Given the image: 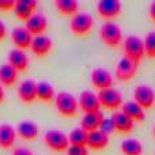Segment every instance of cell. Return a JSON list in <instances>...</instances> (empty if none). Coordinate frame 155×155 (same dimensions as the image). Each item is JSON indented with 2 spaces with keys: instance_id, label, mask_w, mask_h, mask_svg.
Wrapping results in <instances>:
<instances>
[{
  "instance_id": "cell-1",
  "label": "cell",
  "mask_w": 155,
  "mask_h": 155,
  "mask_svg": "<svg viewBox=\"0 0 155 155\" xmlns=\"http://www.w3.org/2000/svg\"><path fill=\"white\" fill-rule=\"evenodd\" d=\"M54 105H56L59 114L64 116V117H74V116H76L78 110H79L78 98L74 94L68 93V91L57 93L56 98H54Z\"/></svg>"
},
{
  "instance_id": "cell-2",
  "label": "cell",
  "mask_w": 155,
  "mask_h": 155,
  "mask_svg": "<svg viewBox=\"0 0 155 155\" xmlns=\"http://www.w3.org/2000/svg\"><path fill=\"white\" fill-rule=\"evenodd\" d=\"M124 56L131 59L132 61L140 64L142 59L146 56L144 41L137 35H128L124 40Z\"/></svg>"
},
{
  "instance_id": "cell-3",
  "label": "cell",
  "mask_w": 155,
  "mask_h": 155,
  "mask_svg": "<svg viewBox=\"0 0 155 155\" xmlns=\"http://www.w3.org/2000/svg\"><path fill=\"white\" fill-rule=\"evenodd\" d=\"M101 40L107 46L116 48L123 42V30L116 22H105L99 29Z\"/></svg>"
},
{
  "instance_id": "cell-4",
  "label": "cell",
  "mask_w": 155,
  "mask_h": 155,
  "mask_svg": "<svg viewBox=\"0 0 155 155\" xmlns=\"http://www.w3.org/2000/svg\"><path fill=\"white\" fill-rule=\"evenodd\" d=\"M44 142L51 150L56 151V153H61V151H67L70 147V140H68V135L64 134L63 131L59 129H51L44 135Z\"/></svg>"
},
{
  "instance_id": "cell-5",
  "label": "cell",
  "mask_w": 155,
  "mask_h": 155,
  "mask_svg": "<svg viewBox=\"0 0 155 155\" xmlns=\"http://www.w3.org/2000/svg\"><path fill=\"white\" fill-rule=\"evenodd\" d=\"M94 19L88 12H78L70 22V30L75 35H86L91 31Z\"/></svg>"
},
{
  "instance_id": "cell-6",
  "label": "cell",
  "mask_w": 155,
  "mask_h": 155,
  "mask_svg": "<svg viewBox=\"0 0 155 155\" xmlns=\"http://www.w3.org/2000/svg\"><path fill=\"white\" fill-rule=\"evenodd\" d=\"M98 98L101 102V106L109 110L121 109L124 101H123V94L117 90V88H106V90H101L98 93Z\"/></svg>"
},
{
  "instance_id": "cell-7",
  "label": "cell",
  "mask_w": 155,
  "mask_h": 155,
  "mask_svg": "<svg viewBox=\"0 0 155 155\" xmlns=\"http://www.w3.org/2000/svg\"><path fill=\"white\" fill-rule=\"evenodd\" d=\"M134 101L139 104L143 109H151L155 104V91L151 86L142 83L134 90Z\"/></svg>"
},
{
  "instance_id": "cell-8",
  "label": "cell",
  "mask_w": 155,
  "mask_h": 155,
  "mask_svg": "<svg viewBox=\"0 0 155 155\" xmlns=\"http://www.w3.org/2000/svg\"><path fill=\"white\" fill-rule=\"evenodd\" d=\"M137 68H139L137 63L132 61L125 56L121 57L116 67V79H118L120 82H129L136 75Z\"/></svg>"
},
{
  "instance_id": "cell-9",
  "label": "cell",
  "mask_w": 155,
  "mask_h": 155,
  "mask_svg": "<svg viewBox=\"0 0 155 155\" xmlns=\"http://www.w3.org/2000/svg\"><path fill=\"white\" fill-rule=\"evenodd\" d=\"M79 109L86 113H94V112H101V102H99L98 94H95L91 90H83L79 94Z\"/></svg>"
},
{
  "instance_id": "cell-10",
  "label": "cell",
  "mask_w": 155,
  "mask_h": 155,
  "mask_svg": "<svg viewBox=\"0 0 155 155\" xmlns=\"http://www.w3.org/2000/svg\"><path fill=\"white\" fill-rule=\"evenodd\" d=\"M97 11L104 19L117 18L123 11V4L120 0H99L97 4Z\"/></svg>"
},
{
  "instance_id": "cell-11",
  "label": "cell",
  "mask_w": 155,
  "mask_h": 155,
  "mask_svg": "<svg viewBox=\"0 0 155 155\" xmlns=\"http://www.w3.org/2000/svg\"><path fill=\"white\" fill-rule=\"evenodd\" d=\"M91 84L97 87L99 91L110 88L113 86V75L105 68H94L90 74Z\"/></svg>"
},
{
  "instance_id": "cell-12",
  "label": "cell",
  "mask_w": 155,
  "mask_h": 155,
  "mask_svg": "<svg viewBox=\"0 0 155 155\" xmlns=\"http://www.w3.org/2000/svg\"><path fill=\"white\" fill-rule=\"evenodd\" d=\"M25 27L29 30L33 37H35V35H42L46 31V29H48V18H46L42 12H35L34 15L30 16L26 21Z\"/></svg>"
},
{
  "instance_id": "cell-13",
  "label": "cell",
  "mask_w": 155,
  "mask_h": 155,
  "mask_svg": "<svg viewBox=\"0 0 155 155\" xmlns=\"http://www.w3.org/2000/svg\"><path fill=\"white\" fill-rule=\"evenodd\" d=\"M11 40H12L16 49L25 51V49L31 46L33 35L30 34V31L25 26H18V27H14L12 31H11Z\"/></svg>"
},
{
  "instance_id": "cell-14",
  "label": "cell",
  "mask_w": 155,
  "mask_h": 155,
  "mask_svg": "<svg viewBox=\"0 0 155 155\" xmlns=\"http://www.w3.org/2000/svg\"><path fill=\"white\" fill-rule=\"evenodd\" d=\"M18 97L25 104H31L37 99V82L33 79H26L19 83Z\"/></svg>"
},
{
  "instance_id": "cell-15",
  "label": "cell",
  "mask_w": 155,
  "mask_h": 155,
  "mask_svg": "<svg viewBox=\"0 0 155 155\" xmlns=\"http://www.w3.org/2000/svg\"><path fill=\"white\" fill-rule=\"evenodd\" d=\"M53 48V41L49 35L42 34V35H35L33 37L31 46L30 49L33 51V53L38 57H44L46 54H49V52Z\"/></svg>"
},
{
  "instance_id": "cell-16",
  "label": "cell",
  "mask_w": 155,
  "mask_h": 155,
  "mask_svg": "<svg viewBox=\"0 0 155 155\" xmlns=\"http://www.w3.org/2000/svg\"><path fill=\"white\" fill-rule=\"evenodd\" d=\"M37 8H38V3L35 0H16L14 12H15V16L18 19L26 22L30 16L34 15Z\"/></svg>"
},
{
  "instance_id": "cell-17",
  "label": "cell",
  "mask_w": 155,
  "mask_h": 155,
  "mask_svg": "<svg viewBox=\"0 0 155 155\" xmlns=\"http://www.w3.org/2000/svg\"><path fill=\"white\" fill-rule=\"evenodd\" d=\"M110 118L114 124V129L118 134H131L134 131L135 121L131 120L127 114H124L121 110H116Z\"/></svg>"
},
{
  "instance_id": "cell-18",
  "label": "cell",
  "mask_w": 155,
  "mask_h": 155,
  "mask_svg": "<svg viewBox=\"0 0 155 155\" xmlns=\"http://www.w3.org/2000/svg\"><path fill=\"white\" fill-rule=\"evenodd\" d=\"M104 114L102 112H94V113H86L83 114L82 120H80V128L83 131L93 132V131H98L101 128V124L104 121Z\"/></svg>"
},
{
  "instance_id": "cell-19",
  "label": "cell",
  "mask_w": 155,
  "mask_h": 155,
  "mask_svg": "<svg viewBox=\"0 0 155 155\" xmlns=\"http://www.w3.org/2000/svg\"><path fill=\"white\" fill-rule=\"evenodd\" d=\"M16 134L23 140H35L40 134V127L31 120H25L18 124Z\"/></svg>"
},
{
  "instance_id": "cell-20",
  "label": "cell",
  "mask_w": 155,
  "mask_h": 155,
  "mask_svg": "<svg viewBox=\"0 0 155 155\" xmlns=\"http://www.w3.org/2000/svg\"><path fill=\"white\" fill-rule=\"evenodd\" d=\"M8 64L12 65L18 72L25 71L29 67V57H27L26 52L22 51V49H11L10 53H8Z\"/></svg>"
},
{
  "instance_id": "cell-21",
  "label": "cell",
  "mask_w": 155,
  "mask_h": 155,
  "mask_svg": "<svg viewBox=\"0 0 155 155\" xmlns=\"http://www.w3.org/2000/svg\"><path fill=\"white\" fill-rule=\"evenodd\" d=\"M121 112L124 114H127L131 120H134L135 123H143L146 118V112L139 104H136L135 101H127L121 106Z\"/></svg>"
},
{
  "instance_id": "cell-22",
  "label": "cell",
  "mask_w": 155,
  "mask_h": 155,
  "mask_svg": "<svg viewBox=\"0 0 155 155\" xmlns=\"http://www.w3.org/2000/svg\"><path fill=\"white\" fill-rule=\"evenodd\" d=\"M109 146V135L102 131H93L88 132L87 136V148L91 150H104Z\"/></svg>"
},
{
  "instance_id": "cell-23",
  "label": "cell",
  "mask_w": 155,
  "mask_h": 155,
  "mask_svg": "<svg viewBox=\"0 0 155 155\" xmlns=\"http://www.w3.org/2000/svg\"><path fill=\"white\" fill-rule=\"evenodd\" d=\"M16 128L11 124H0V147L7 150L15 144L16 140Z\"/></svg>"
},
{
  "instance_id": "cell-24",
  "label": "cell",
  "mask_w": 155,
  "mask_h": 155,
  "mask_svg": "<svg viewBox=\"0 0 155 155\" xmlns=\"http://www.w3.org/2000/svg\"><path fill=\"white\" fill-rule=\"evenodd\" d=\"M16 79H18V71L8 63H3L0 65V83L3 87H10L15 84Z\"/></svg>"
},
{
  "instance_id": "cell-25",
  "label": "cell",
  "mask_w": 155,
  "mask_h": 155,
  "mask_svg": "<svg viewBox=\"0 0 155 155\" xmlns=\"http://www.w3.org/2000/svg\"><path fill=\"white\" fill-rule=\"evenodd\" d=\"M54 7L59 14L65 16H75L79 12V2L78 0H56Z\"/></svg>"
},
{
  "instance_id": "cell-26",
  "label": "cell",
  "mask_w": 155,
  "mask_h": 155,
  "mask_svg": "<svg viewBox=\"0 0 155 155\" xmlns=\"http://www.w3.org/2000/svg\"><path fill=\"white\" fill-rule=\"evenodd\" d=\"M123 155H143V144L139 139H124L120 144Z\"/></svg>"
},
{
  "instance_id": "cell-27",
  "label": "cell",
  "mask_w": 155,
  "mask_h": 155,
  "mask_svg": "<svg viewBox=\"0 0 155 155\" xmlns=\"http://www.w3.org/2000/svg\"><path fill=\"white\" fill-rule=\"evenodd\" d=\"M56 98L54 87L49 82H38L37 83V99L42 102H51Z\"/></svg>"
},
{
  "instance_id": "cell-28",
  "label": "cell",
  "mask_w": 155,
  "mask_h": 155,
  "mask_svg": "<svg viewBox=\"0 0 155 155\" xmlns=\"http://www.w3.org/2000/svg\"><path fill=\"white\" fill-rule=\"evenodd\" d=\"M87 136L88 134L83 131L80 127L74 128L72 131L68 134V140H70V146H78V147H87Z\"/></svg>"
},
{
  "instance_id": "cell-29",
  "label": "cell",
  "mask_w": 155,
  "mask_h": 155,
  "mask_svg": "<svg viewBox=\"0 0 155 155\" xmlns=\"http://www.w3.org/2000/svg\"><path fill=\"white\" fill-rule=\"evenodd\" d=\"M143 41H144L146 56H147L148 59H154L155 57V31L147 33Z\"/></svg>"
},
{
  "instance_id": "cell-30",
  "label": "cell",
  "mask_w": 155,
  "mask_h": 155,
  "mask_svg": "<svg viewBox=\"0 0 155 155\" xmlns=\"http://www.w3.org/2000/svg\"><path fill=\"white\" fill-rule=\"evenodd\" d=\"M99 131L105 132L106 135H110L112 132H114L116 129H114V124H113L112 118H110V117H105L104 121H102V124H101V128H99Z\"/></svg>"
},
{
  "instance_id": "cell-31",
  "label": "cell",
  "mask_w": 155,
  "mask_h": 155,
  "mask_svg": "<svg viewBox=\"0 0 155 155\" xmlns=\"http://www.w3.org/2000/svg\"><path fill=\"white\" fill-rule=\"evenodd\" d=\"M65 153H67V155H88V148L78 147V146H70Z\"/></svg>"
},
{
  "instance_id": "cell-32",
  "label": "cell",
  "mask_w": 155,
  "mask_h": 155,
  "mask_svg": "<svg viewBox=\"0 0 155 155\" xmlns=\"http://www.w3.org/2000/svg\"><path fill=\"white\" fill-rule=\"evenodd\" d=\"M16 0H0V10L2 11H14Z\"/></svg>"
},
{
  "instance_id": "cell-33",
  "label": "cell",
  "mask_w": 155,
  "mask_h": 155,
  "mask_svg": "<svg viewBox=\"0 0 155 155\" xmlns=\"http://www.w3.org/2000/svg\"><path fill=\"white\" fill-rule=\"evenodd\" d=\"M12 155H34L31 150L29 148H25V147H18L12 151Z\"/></svg>"
},
{
  "instance_id": "cell-34",
  "label": "cell",
  "mask_w": 155,
  "mask_h": 155,
  "mask_svg": "<svg viewBox=\"0 0 155 155\" xmlns=\"http://www.w3.org/2000/svg\"><path fill=\"white\" fill-rule=\"evenodd\" d=\"M5 35H7V26H5V23L0 19V41H2Z\"/></svg>"
},
{
  "instance_id": "cell-35",
  "label": "cell",
  "mask_w": 155,
  "mask_h": 155,
  "mask_svg": "<svg viewBox=\"0 0 155 155\" xmlns=\"http://www.w3.org/2000/svg\"><path fill=\"white\" fill-rule=\"evenodd\" d=\"M148 14H150V18L155 22V0L151 2L150 5H148Z\"/></svg>"
},
{
  "instance_id": "cell-36",
  "label": "cell",
  "mask_w": 155,
  "mask_h": 155,
  "mask_svg": "<svg viewBox=\"0 0 155 155\" xmlns=\"http://www.w3.org/2000/svg\"><path fill=\"white\" fill-rule=\"evenodd\" d=\"M4 97H5V94H4V87H3V84L0 83V102L4 101Z\"/></svg>"
},
{
  "instance_id": "cell-37",
  "label": "cell",
  "mask_w": 155,
  "mask_h": 155,
  "mask_svg": "<svg viewBox=\"0 0 155 155\" xmlns=\"http://www.w3.org/2000/svg\"><path fill=\"white\" fill-rule=\"evenodd\" d=\"M153 132H154V136H155V125H154V129H153Z\"/></svg>"
}]
</instances>
